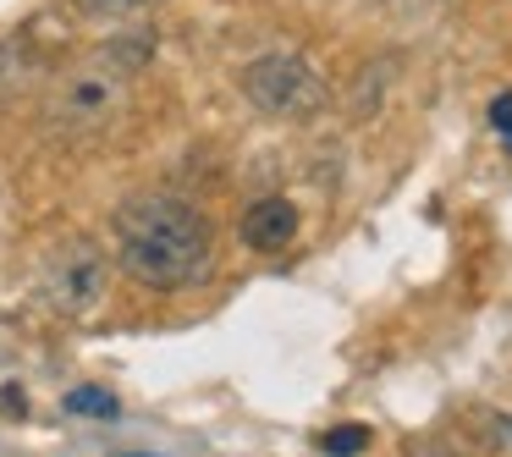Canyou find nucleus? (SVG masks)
<instances>
[{"mask_svg": "<svg viewBox=\"0 0 512 457\" xmlns=\"http://www.w3.org/2000/svg\"><path fill=\"white\" fill-rule=\"evenodd\" d=\"M45 56H39L34 34H12V39H0V105H12L23 100L28 89H39L45 83Z\"/></svg>", "mask_w": 512, "mask_h": 457, "instance_id": "39448f33", "label": "nucleus"}, {"mask_svg": "<svg viewBox=\"0 0 512 457\" xmlns=\"http://www.w3.org/2000/svg\"><path fill=\"white\" fill-rule=\"evenodd\" d=\"M0 408H12V413H23V391H0Z\"/></svg>", "mask_w": 512, "mask_h": 457, "instance_id": "ddd939ff", "label": "nucleus"}, {"mask_svg": "<svg viewBox=\"0 0 512 457\" xmlns=\"http://www.w3.org/2000/svg\"><path fill=\"white\" fill-rule=\"evenodd\" d=\"M408 457H468V452L446 435H419V441H408Z\"/></svg>", "mask_w": 512, "mask_h": 457, "instance_id": "1a4fd4ad", "label": "nucleus"}, {"mask_svg": "<svg viewBox=\"0 0 512 457\" xmlns=\"http://www.w3.org/2000/svg\"><path fill=\"white\" fill-rule=\"evenodd\" d=\"M83 12H100V17H111V12H138V6H149V0H78Z\"/></svg>", "mask_w": 512, "mask_h": 457, "instance_id": "9b49d317", "label": "nucleus"}, {"mask_svg": "<svg viewBox=\"0 0 512 457\" xmlns=\"http://www.w3.org/2000/svg\"><path fill=\"white\" fill-rule=\"evenodd\" d=\"M105 287H111V259L89 243V237H72V243L50 248L45 270H39V292L56 314L67 320H83L105 303Z\"/></svg>", "mask_w": 512, "mask_h": 457, "instance_id": "20e7f679", "label": "nucleus"}, {"mask_svg": "<svg viewBox=\"0 0 512 457\" xmlns=\"http://www.w3.org/2000/svg\"><path fill=\"white\" fill-rule=\"evenodd\" d=\"M144 61H149V45H144V39L94 50L89 61L67 67L56 83H50V94H45V122L56 127L61 138L105 133V127L122 116L127 89H133V78L144 72Z\"/></svg>", "mask_w": 512, "mask_h": 457, "instance_id": "f03ea898", "label": "nucleus"}, {"mask_svg": "<svg viewBox=\"0 0 512 457\" xmlns=\"http://www.w3.org/2000/svg\"><path fill=\"white\" fill-rule=\"evenodd\" d=\"M490 127L512 144V94H496V105H490Z\"/></svg>", "mask_w": 512, "mask_h": 457, "instance_id": "9d476101", "label": "nucleus"}, {"mask_svg": "<svg viewBox=\"0 0 512 457\" xmlns=\"http://www.w3.org/2000/svg\"><path fill=\"white\" fill-rule=\"evenodd\" d=\"M243 243L248 248H259V254H276V248H287L292 237H298V204L292 199H259V204H248V215H243Z\"/></svg>", "mask_w": 512, "mask_h": 457, "instance_id": "423d86ee", "label": "nucleus"}, {"mask_svg": "<svg viewBox=\"0 0 512 457\" xmlns=\"http://www.w3.org/2000/svg\"><path fill=\"white\" fill-rule=\"evenodd\" d=\"M243 94L276 122H309L325 111V78L303 56H259L243 67Z\"/></svg>", "mask_w": 512, "mask_h": 457, "instance_id": "7ed1b4c3", "label": "nucleus"}, {"mask_svg": "<svg viewBox=\"0 0 512 457\" xmlns=\"http://www.w3.org/2000/svg\"><path fill=\"white\" fill-rule=\"evenodd\" d=\"M67 413H94V419H116V397H111V391H94V386L67 391Z\"/></svg>", "mask_w": 512, "mask_h": 457, "instance_id": "0eeeda50", "label": "nucleus"}, {"mask_svg": "<svg viewBox=\"0 0 512 457\" xmlns=\"http://www.w3.org/2000/svg\"><path fill=\"white\" fill-rule=\"evenodd\" d=\"M116 232V259L138 287H188L210 270L215 259V232L188 199H171V193H138L116 210L111 221Z\"/></svg>", "mask_w": 512, "mask_h": 457, "instance_id": "f257e3e1", "label": "nucleus"}, {"mask_svg": "<svg viewBox=\"0 0 512 457\" xmlns=\"http://www.w3.org/2000/svg\"><path fill=\"white\" fill-rule=\"evenodd\" d=\"M485 430H490V441H496V446H512V419H507V413H485Z\"/></svg>", "mask_w": 512, "mask_h": 457, "instance_id": "f8f14e48", "label": "nucleus"}, {"mask_svg": "<svg viewBox=\"0 0 512 457\" xmlns=\"http://www.w3.org/2000/svg\"><path fill=\"white\" fill-rule=\"evenodd\" d=\"M320 446L331 457H353V452H364V446H369V435H364V424H342V430H331Z\"/></svg>", "mask_w": 512, "mask_h": 457, "instance_id": "6e6552de", "label": "nucleus"}]
</instances>
